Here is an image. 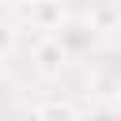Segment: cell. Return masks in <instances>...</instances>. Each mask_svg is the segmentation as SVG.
I'll use <instances>...</instances> for the list:
<instances>
[{
	"mask_svg": "<svg viewBox=\"0 0 121 121\" xmlns=\"http://www.w3.org/2000/svg\"><path fill=\"white\" fill-rule=\"evenodd\" d=\"M8 42H11V34H8V26H4V23H0V53H4V49H8Z\"/></svg>",
	"mask_w": 121,
	"mask_h": 121,
	"instance_id": "cell-3",
	"label": "cell"
},
{
	"mask_svg": "<svg viewBox=\"0 0 121 121\" xmlns=\"http://www.w3.org/2000/svg\"><path fill=\"white\" fill-rule=\"evenodd\" d=\"M60 64H64V45H60V38H45V42L38 45V68H42L45 76H53V72H60Z\"/></svg>",
	"mask_w": 121,
	"mask_h": 121,
	"instance_id": "cell-1",
	"label": "cell"
},
{
	"mask_svg": "<svg viewBox=\"0 0 121 121\" xmlns=\"http://www.w3.org/2000/svg\"><path fill=\"white\" fill-rule=\"evenodd\" d=\"M38 121H72V110L53 102V106H42V110H38Z\"/></svg>",
	"mask_w": 121,
	"mask_h": 121,
	"instance_id": "cell-2",
	"label": "cell"
}]
</instances>
